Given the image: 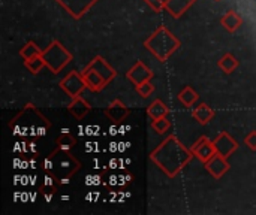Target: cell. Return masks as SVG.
Here are the masks:
<instances>
[{
    "mask_svg": "<svg viewBox=\"0 0 256 215\" xmlns=\"http://www.w3.org/2000/svg\"><path fill=\"white\" fill-rule=\"evenodd\" d=\"M194 157L190 148H186L176 135H170L150 154V160L170 178H176Z\"/></svg>",
    "mask_w": 256,
    "mask_h": 215,
    "instance_id": "cell-1",
    "label": "cell"
},
{
    "mask_svg": "<svg viewBox=\"0 0 256 215\" xmlns=\"http://www.w3.org/2000/svg\"><path fill=\"white\" fill-rule=\"evenodd\" d=\"M10 130L16 136L22 138H42L51 127L50 120H46L36 106L27 103L9 123Z\"/></svg>",
    "mask_w": 256,
    "mask_h": 215,
    "instance_id": "cell-2",
    "label": "cell"
},
{
    "mask_svg": "<svg viewBox=\"0 0 256 215\" xmlns=\"http://www.w3.org/2000/svg\"><path fill=\"white\" fill-rule=\"evenodd\" d=\"M80 162L76 157L70 153V150L56 148L44 163V168L48 174L54 175L60 183H64L70 180L80 169Z\"/></svg>",
    "mask_w": 256,
    "mask_h": 215,
    "instance_id": "cell-3",
    "label": "cell"
},
{
    "mask_svg": "<svg viewBox=\"0 0 256 215\" xmlns=\"http://www.w3.org/2000/svg\"><path fill=\"white\" fill-rule=\"evenodd\" d=\"M144 46L160 61H166L180 46H182V42L165 27V25H160L146 42H144Z\"/></svg>",
    "mask_w": 256,
    "mask_h": 215,
    "instance_id": "cell-4",
    "label": "cell"
},
{
    "mask_svg": "<svg viewBox=\"0 0 256 215\" xmlns=\"http://www.w3.org/2000/svg\"><path fill=\"white\" fill-rule=\"evenodd\" d=\"M42 57L45 60L46 67L52 73H60L72 61V54L57 39H54L50 46L42 51Z\"/></svg>",
    "mask_w": 256,
    "mask_h": 215,
    "instance_id": "cell-5",
    "label": "cell"
},
{
    "mask_svg": "<svg viewBox=\"0 0 256 215\" xmlns=\"http://www.w3.org/2000/svg\"><path fill=\"white\" fill-rule=\"evenodd\" d=\"M60 88L70 97H76V96H81V93L84 90H87V84H86V79L82 76V73L76 72V70H72L69 72L62 81H60Z\"/></svg>",
    "mask_w": 256,
    "mask_h": 215,
    "instance_id": "cell-6",
    "label": "cell"
},
{
    "mask_svg": "<svg viewBox=\"0 0 256 215\" xmlns=\"http://www.w3.org/2000/svg\"><path fill=\"white\" fill-rule=\"evenodd\" d=\"M64 10L75 19L82 18L96 3L98 0H56Z\"/></svg>",
    "mask_w": 256,
    "mask_h": 215,
    "instance_id": "cell-7",
    "label": "cell"
},
{
    "mask_svg": "<svg viewBox=\"0 0 256 215\" xmlns=\"http://www.w3.org/2000/svg\"><path fill=\"white\" fill-rule=\"evenodd\" d=\"M190 151L194 153V156L202 163L206 165L213 156H216V148H214V141H212L207 136H201L190 148Z\"/></svg>",
    "mask_w": 256,
    "mask_h": 215,
    "instance_id": "cell-8",
    "label": "cell"
},
{
    "mask_svg": "<svg viewBox=\"0 0 256 215\" xmlns=\"http://www.w3.org/2000/svg\"><path fill=\"white\" fill-rule=\"evenodd\" d=\"M126 78L136 87V85H140V84H142V82L152 81L153 72H152V69H150L144 61L138 60V61L135 63V66H132V67L128 70Z\"/></svg>",
    "mask_w": 256,
    "mask_h": 215,
    "instance_id": "cell-9",
    "label": "cell"
},
{
    "mask_svg": "<svg viewBox=\"0 0 256 215\" xmlns=\"http://www.w3.org/2000/svg\"><path fill=\"white\" fill-rule=\"evenodd\" d=\"M214 148L218 154L230 159L238 150V144L228 132H220L219 136L214 139Z\"/></svg>",
    "mask_w": 256,
    "mask_h": 215,
    "instance_id": "cell-10",
    "label": "cell"
},
{
    "mask_svg": "<svg viewBox=\"0 0 256 215\" xmlns=\"http://www.w3.org/2000/svg\"><path fill=\"white\" fill-rule=\"evenodd\" d=\"M204 166H206V169L208 171V174H210L213 178H216V180H220V178L231 169V165H230L228 159L224 157V156H220V154L213 156Z\"/></svg>",
    "mask_w": 256,
    "mask_h": 215,
    "instance_id": "cell-11",
    "label": "cell"
},
{
    "mask_svg": "<svg viewBox=\"0 0 256 215\" xmlns=\"http://www.w3.org/2000/svg\"><path fill=\"white\" fill-rule=\"evenodd\" d=\"M87 66H90L92 69H94L108 84L116 78V75H117V72H116V69L108 63V61H105V58L104 57H100V55H96Z\"/></svg>",
    "mask_w": 256,
    "mask_h": 215,
    "instance_id": "cell-12",
    "label": "cell"
},
{
    "mask_svg": "<svg viewBox=\"0 0 256 215\" xmlns=\"http://www.w3.org/2000/svg\"><path fill=\"white\" fill-rule=\"evenodd\" d=\"M82 76L86 79V84H87V90L93 91V93H100L106 85L108 82L94 70L92 69L90 66H87L84 70H82Z\"/></svg>",
    "mask_w": 256,
    "mask_h": 215,
    "instance_id": "cell-13",
    "label": "cell"
},
{
    "mask_svg": "<svg viewBox=\"0 0 256 215\" xmlns=\"http://www.w3.org/2000/svg\"><path fill=\"white\" fill-rule=\"evenodd\" d=\"M128 115H129V108H128L122 100H118V99L112 100V102L106 106V109H105V117L110 118V120L114 121V123L123 121Z\"/></svg>",
    "mask_w": 256,
    "mask_h": 215,
    "instance_id": "cell-14",
    "label": "cell"
},
{
    "mask_svg": "<svg viewBox=\"0 0 256 215\" xmlns=\"http://www.w3.org/2000/svg\"><path fill=\"white\" fill-rule=\"evenodd\" d=\"M68 109H69V112H70L76 120H82V118L92 111V106H90V103H88L82 96H76V97L72 99V102L69 103Z\"/></svg>",
    "mask_w": 256,
    "mask_h": 215,
    "instance_id": "cell-15",
    "label": "cell"
},
{
    "mask_svg": "<svg viewBox=\"0 0 256 215\" xmlns=\"http://www.w3.org/2000/svg\"><path fill=\"white\" fill-rule=\"evenodd\" d=\"M220 24L224 25L225 30H228L230 33H236L242 24H243V18L234 10V9H230L228 12H225L220 18Z\"/></svg>",
    "mask_w": 256,
    "mask_h": 215,
    "instance_id": "cell-16",
    "label": "cell"
},
{
    "mask_svg": "<svg viewBox=\"0 0 256 215\" xmlns=\"http://www.w3.org/2000/svg\"><path fill=\"white\" fill-rule=\"evenodd\" d=\"M192 117H194L201 126H207V124L214 118V111H213L207 103H200L196 108H194Z\"/></svg>",
    "mask_w": 256,
    "mask_h": 215,
    "instance_id": "cell-17",
    "label": "cell"
},
{
    "mask_svg": "<svg viewBox=\"0 0 256 215\" xmlns=\"http://www.w3.org/2000/svg\"><path fill=\"white\" fill-rule=\"evenodd\" d=\"M196 0H170L166 4V10L174 16V18H180Z\"/></svg>",
    "mask_w": 256,
    "mask_h": 215,
    "instance_id": "cell-18",
    "label": "cell"
},
{
    "mask_svg": "<svg viewBox=\"0 0 256 215\" xmlns=\"http://www.w3.org/2000/svg\"><path fill=\"white\" fill-rule=\"evenodd\" d=\"M147 114L152 120H158V118H162V117H168L170 114V109L168 106L160 100V99H156L153 100L148 108H147Z\"/></svg>",
    "mask_w": 256,
    "mask_h": 215,
    "instance_id": "cell-19",
    "label": "cell"
},
{
    "mask_svg": "<svg viewBox=\"0 0 256 215\" xmlns=\"http://www.w3.org/2000/svg\"><path fill=\"white\" fill-rule=\"evenodd\" d=\"M178 100L186 106V108H192L196 102H198V99H200V96H198V93L192 88V87H189V85H186L180 93H178Z\"/></svg>",
    "mask_w": 256,
    "mask_h": 215,
    "instance_id": "cell-20",
    "label": "cell"
},
{
    "mask_svg": "<svg viewBox=\"0 0 256 215\" xmlns=\"http://www.w3.org/2000/svg\"><path fill=\"white\" fill-rule=\"evenodd\" d=\"M238 60L234 57V54H231V52H226V54H224L222 55V58L218 61V66L225 72V73H232L237 67H238Z\"/></svg>",
    "mask_w": 256,
    "mask_h": 215,
    "instance_id": "cell-21",
    "label": "cell"
},
{
    "mask_svg": "<svg viewBox=\"0 0 256 215\" xmlns=\"http://www.w3.org/2000/svg\"><path fill=\"white\" fill-rule=\"evenodd\" d=\"M24 67L30 73L38 75L44 67H46V64H45V60H44L42 54H39V55H34V57H30V58L24 60Z\"/></svg>",
    "mask_w": 256,
    "mask_h": 215,
    "instance_id": "cell-22",
    "label": "cell"
},
{
    "mask_svg": "<svg viewBox=\"0 0 256 215\" xmlns=\"http://www.w3.org/2000/svg\"><path fill=\"white\" fill-rule=\"evenodd\" d=\"M42 51H44V49H40L33 40H30V42H27V43L20 49V55L22 57V60H27V58H30V57H34V55L42 54Z\"/></svg>",
    "mask_w": 256,
    "mask_h": 215,
    "instance_id": "cell-23",
    "label": "cell"
},
{
    "mask_svg": "<svg viewBox=\"0 0 256 215\" xmlns=\"http://www.w3.org/2000/svg\"><path fill=\"white\" fill-rule=\"evenodd\" d=\"M56 144L58 148H63V150H72L76 144V139L75 136H72V133L69 132H64L62 133L57 139H56Z\"/></svg>",
    "mask_w": 256,
    "mask_h": 215,
    "instance_id": "cell-24",
    "label": "cell"
},
{
    "mask_svg": "<svg viewBox=\"0 0 256 215\" xmlns=\"http://www.w3.org/2000/svg\"><path fill=\"white\" fill-rule=\"evenodd\" d=\"M170 127H171V121L168 120V117H162V118H158V120L152 121V129L159 135L166 133L170 130Z\"/></svg>",
    "mask_w": 256,
    "mask_h": 215,
    "instance_id": "cell-25",
    "label": "cell"
},
{
    "mask_svg": "<svg viewBox=\"0 0 256 215\" xmlns=\"http://www.w3.org/2000/svg\"><path fill=\"white\" fill-rule=\"evenodd\" d=\"M135 90H136V93L141 96V97H148V96H152L153 94V91H154V85L150 82V81H147V82H142V84H140V85H136L135 87Z\"/></svg>",
    "mask_w": 256,
    "mask_h": 215,
    "instance_id": "cell-26",
    "label": "cell"
},
{
    "mask_svg": "<svg viewBox=\"0 0 256 215\" xmlns=\"http://www.w3.org/2000/svg\"><path fill=\"white\" fill-rule=\"evenodd\" d=\"M153 10L156 12H162L164 9H166V4L170 0H144Z\"/></svg>",
    "mask_w": 256,
    "mask_h": 215,
    "instance_id": "cell-27",
    "label": "cell"
},
{
    "mask_svg": "<svg viewBox=\"0 0 256 215\" xmlns=\"http://www.w3.org/2000/svg\"><path fill=\"white\" fill-rule=\"evenodd\" d=\"M244 144H246L252 151H256V130H252L250 133H248V136L244 138Z\"/></svg>",
    "mask_w": 256,
    "mask_h": 215,
    "instance_id": "cell-28",
    "label": "cell"
},
{
    "mask_svg": "<svg viewBox=\"0 0 256 215\" xmlns=\"http://www.w3.org/2000/svg\"><path fill=\"white\" fill-rule=\"evenodd\" d=\"M216 1H219V0H216Z\"/></svg>",
    "mask_w": 256,
    "mask_h": 215,
    "instance_id": "cell-29",
    "label": "cell"
}]
</instances>
